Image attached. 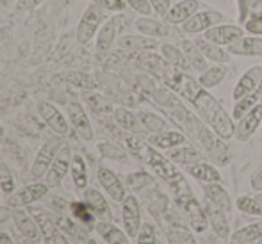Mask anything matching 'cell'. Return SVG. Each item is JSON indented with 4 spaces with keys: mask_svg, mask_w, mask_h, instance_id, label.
<instances>
[{
    "mask_svg": "<svg viewBox=\"0 0 262 244\" xmlns=\"http://www.w3.org/2000/svg\"><path fill=\"white\" fill-rule=\"evenodd\" d=\"M166 84L173 87L175 91L182 93L184 97L189 100L196 110L202 114L205 121L212 127V130L220 136L221 139H230L232 136H235V125L234 118L228 116L227 110L223 109L220 102L202 86L198 80L191 79L189 75H186L184 72H175L169 75V79L166 80Z\"/></svg>",
    "mask_w": 262,
    "mask_h": 244,
    "instance_id": "6da1fadb",
    "label": "cell"
},
{
    "mask_svg": "<svg viewBox=\"0 0 262 244\" xmlns=\"http://www.w3.org/2000/svg\"><path fill=\"white\" fill-rule=\"evenodd\" d=\"M145 157H146V161H148V164L156 169L157 175L162 176V179L171 186V189L175 191L177 198L193 194L191 193V187L187 186L186 179L182 176V173L175 168V164H171V159L161 155L152 145L145 146Z\"/></svg>",
    "mask_w": 262,
    "mask_h": 244,
    "instance_id": "7a4b0ae2",
    "label": "cell"
},
{
    "mask_svg": "<svg viewBox=\"0 0 262 244\" xmlns=\"http://www.w3.org/2000/svg\"><path fill=\"white\" fill-rule=\"evenodd\" d=\"M189 136L202 146V150L205 151L209 159H212L216 164L225 166L230 161V151L228 146L223 143V139L216 134L214 130H209L202 121H196L193 127V130L189 132Z\"/></svg>",
    "mask_w": 262,
    "mask_h": 244,
    "instance_id": "3957f363",
    "label": "cell"
},
{
    "mask_svg": "<svg viewBox=\"0 0 262 244\" xmlns=\"http://www.w3.org/2000/svg\"><path fill=\"white\" fill-rule=\"evenodd\" d=\"M102 21H104V11H102V7H98L97 4L88 7L86 13L80 18L79 27H77V41L80 45H86L90 39H93L97 31L102 27Z\"/></svg>",
    "mask_w": 262,
    "mask_h": 244,
    "instance_id": "277c9868",
    "label": "cell"
},
{
    "mask_svg": "<svg viewBox=\"0 0 262 244\" xmlns=\"http://www.w3.org/2000/svg\"><path fill=\"white\" fill-rule=\"evenodd\" d=\"M61 148H62V141L59 136H52L50 139H47L45 145L41 146V150H39L38 155H36L34 164H32L31 173L34 179H41L43 175H47V171L50 169L55 155L59 153Z\"/></svg>",
    "mask_w": 262,
    "mask_h": 244,
    "instance_id": "5b68a950",
    "label": "cell"
},
{
    "mask_svg": "<svg viewBox=\"0 0 262 244\" xmlns=\"http://www.w3.org/2000/svg\"><path fill=\"white\" fill-rule=\"evenodd\" d=\"M177 203H179V207H182V210L187 214L189 225L194 232L202 234V232L207 230V227H209L207 212H205V209L198 203V199L194 198L193 194L180 196V198H177Z\"/></svg>",
    "mask_w": 262,
    "mask_h": 244,
    "instance_id": "8992f818",
    "label": "cell"
},
{
    "mask_svg": "<svg viewBox=\"0 0 262 244\" xmlns=\"http://www.w3.org/2000/svg\"><path fill=\"white\" fill-rule=\"evenodd\" d=\"M221 21H223V14L217 13V11H196L189 20L184 21L182 29L187 34H200V32H205L220 25Z\"/></svg>",
    "mask_w": 262,
    "mask_h": 244,
    "instance_id": "52a82bcc",
    "label": "cell"
},
{
    "mask_svg": "<svg viewBox=\"0 0 262 244\" xmlns=\"http://www.w3.org/2000/svg\"><path fill=\"white\" fill-rule=\"evenodd\" d=\"M31 214L34 216V219L38 221L39 228H41V235L45 239V244H70L64 232L57 227V223H55L45 210L31 209Z\"/></svg>",
    "mask_w": 262,
    "mask_h": 244,
    "instance_id": "ba28073f",
    "label": "cell"
},
{
    "mask_svg": "<svg viewBox=\"0 0 262 244\" xmlns=\"http://www.w3.org/2000/svg\"><path fill=\"white\" fill-rule=\"evenodd\" d=\"M123 205H121V214H123V225L125 232L128 237H138V232L141 228V209H139V202L136 196L128 194L125 196Z\"/></svg>",
    "mask_w": 262,
    "mask_h": 244,
    "instance_id": "9c48e42d",
    "label": "cell"
},
{
    "mask_svg": "<svg viewBox=\"0 0 262 244\" xmlns=\"http://www.w3.org/2000/svg\"><path fill=\"white\" fill-rule=\"evenodd\" d=\"M72 148L70 146H62L61 150H59V153L55 155L52 166H50V169L47 171V186H59L61 184V180L66 176V173H68V169L72 168Z\"/></svg>",
    "mask_w": 262,
    "mask_h": 244,
    "instance_id": "30bf717a",
    "label": "cell"
},
{
    "mask_svg": "<svg viewBox=\"0 0 262 244\" xmlns=\"http://www.w3.org/2000/svg\"><path fill=\"white\" fill-rule=\"evenodd\" d=\"M245 36V29L237 27V25H216V27L209 29L204 32V38L209 41L216 43L220 47H228L241 39Z\"/></svg>",
    "mask_w": 262,
    "mask_h": 244,
    "instance_id": "8fae6325",
    "label": "cell"
},
{
    "mask_svg": "<svg viewBox=\"0 0 262 244\" xmlns=\"http://www.w3.org/2000/svg\"><path fill=\"white\" fill-rule=\"evenodd\" d=\"M262 123V103L259 102L252 110L245 114V116L239 120L237 127H235V138L239 141H248L255 130L259 128V125Z\"/></svg>",
    "mask_w": 262,
    "mask_h": 244,
    "instance_id": "7c38bea8",
    "label": "cell"
},
{
    "mask_svg": "<svg viewBox=\"0 0 262 244\" xmlns=\"http://www.w3.org/2000/svg\"><path fill=\"white\" fill-rule=\"evenodd\" d=\"M68 116L72 121L73 128L79 134V138H82L84 141H91L93 139V128H91L90 118H88L86 110L82 109V105L77 102L68 103Z\"/></svg>",
    "mask_w": 262,
    "mask_h": 244,
    "instance_id": "4fadbf2b",
    "label": "cell"
},
{
    "mask_svg": "<svg viewBox=\"0 0 262 244\" xmlns=\"http://www.w3.org/2000/svg\"><path fill=\"white\" fill-rule=\"evenodd\" d=\"M262 80V66H253L250 68L245 75L239 79V82L235 84L234 93H232V98L234 100H241L248 95H253L257 91Z\"/></svg>",
    "mask_w": 262,
    "mask_h": 244,
    "instance_id": "5bb4252c",
    "label": "cell"
},
{
    "mask_svg": "<svg viewBox=\"0 0 262 244\" xmlns=\"http://www.w3.org/2000/svg\"><path fill=\"white\" fill-rule=\"evenodd\" d=\"M230 55H243V57H262V36H243L235 43L228 45Z\"/></svg>",
    "mask_w": 262,
    "mask_h": 244,
    "instance_id": "9a60e30c",
    "label": "cell"
},
{
    "mask_svg": "<svg viewBox=\"0 0 262 244\" xmlns=\"http://www.w3.org/2000/svg\"><path fill=\"white\" fill-rule=\"evenodd\" d=\"M38 110L43 120H45V123L52 128L55 134H59V136L68 134V121L64 120V116H62L57 107L49 102H39Z\"/></svg>",
    "mask_w": 262,
    "mask_h": 244,
    "instance_id": "2e32d148",
    "label": "cell"
},
{
    "mask_svg": "<svg viewBox=\"0 0 262 244\" xmlns=\"http://www.w3.org/2000/svg\"><path fill=\"white\" fill-rule=\"evenodd\" d=\"M198 9H200V2L198 0H180L179 4L171 6V9L164 16V20L171 25H180L189 20Z\"/></svg>",
    "mask_w": 262,
    "mask_h": 244,
    "instance_id": "e0dca14e",
    "label": "cell"
},
{
    "mask_svg": "<svg viewBox=\"0 0 262 244\" xmlns=\"http://www.w3.org/2000/svg\"><path fill=\"white\" fill-rule=\"evenodd\" d=\"M13 217H14V223H16V228L20 230L21 237L29 239V241L32 242H38L39 239L43 237L41 234V228H39L38 221L34 219V216L32 214H25L21 212V210H16V212H13Z\"/></svg>",
    "mask_w": 262,
    "mask_h": 244,
    "instance_id": "ac0fdd59",
    "label": "cell"
},
{
    "mask_svg": "<svg viewBox=\"0 0 262 244\" xmlns=\"http://www.w3.org/2000/svg\"><path fill=\"white\" fill-rule=\"evenodd\" d=\"M98 182L102 184V187L105 189V193L114 199V202H123L125 199V187L120 182L116 175L111 171L109 168H100L98 169Z\"/></svg>",
    "mask_w": 262,
    "mask_h": 244,
    "instance_id": "d6986e66",
    "label": "cell"
},
{
    "mask_svg": "<svg viewBox=\"0 0 262 244\" xmlns=\"http://www.w3.org/2000/svg\"><path fill=\"white\" fill-rule=\"evenodd\" d=\"M205 212H207L209 225L212 227L214 234L221 239H227L230 235V225L227 221V212H223L220 207L210 203L209 199H207V207H205Z\"/></svg>",
    "mask_w": 262,
    "mask_h": 244,
    "instance_id": "ffe728a7",
    "label": "cell"
},
{
    "mask_svg": "<svg viewBox=\"0 0 262 244\" xmlns=\"http://www.w3.org/2000/svg\"><path fill=\"white\" fill-rule=\"evenodd\" d=\"M186 141L187 139L182 132L164 130V132H159V134H154L152 138L148 139V145H152L154 148H159V150H171V148L182 146Z\"/></svg>",
    "mask_w": 262,
    "mask_h": 244,
    "instance_id": "44dd1931",
    "label": "cell"
},
{
    "mask_svg": "<svg viewBox=\"0 0 262 244\" xmlns=\"http://www.w3.org/2000/svg\"><path fill=\"white\" fill-rule=\"evenodd\" d=\"M194 43H196V47L209 61H214L216 64H228V62H230V54H228V50H225L223 47L216 45V43L209 41V39H205V38L196 39Z\"/></svg>",
    "mask_w": 262,
    "mask_h": 244,
    "instance_id": "7402d4cb",
    "label": "cell"
},
{
    "mask_svg": "<svg viewBox=\"0 0 262 244\" xmlns=\"http://www.w3.org/2000/svg\"><path fill=\"white\" fill-rule=\"evenodd\" d=\"M189 175L193 179H196L202 184H220L221 182V175L212 164L205 161H200L196 164L189 166Z\"/></svg>",
    "mask_w": 262,
    "mask_h": 244,
    "instance_id": "603a6c76",
    "label": "cell"
},
{
    "mask_svg": "<svg viewBox=\"0 0 262 244\" xmlns=\"http://www.w3.org/2000/svg\"><path fill=\"white\" fill-rule=\"evenodd\" d=\"M84 198H86L88 205L93 209L95 216L100 217V219H104V221H111L113 214H111V209H109V205H107L105 198L102 196V193H98V191L93 189V187H88L86 193H84Z\"/></svg>",
    "mask_w": 262,
    "mask_h": 244,
    "instance_id": "cb8c5ba5",
    "label": "cell"
},
{
    "mask_svg": "<svg viewBox=\"0 0 262 244\" xmlns=\"http://www.w3.org/2000/svg\"><path fill=\"white\" fill-rule=\"evenodd\" d=\"M136 29H138L141 34L150 36V38H164V36L169 34V27L164 21L154 20V18H148V16L138 18Z\"/></svg>",
    "mask_w": 262,
    "mask_h": 244,
    "instance_id": "d4e9b609",
    "label": "cell"
},
{
    "mask_svg": "<svg viewBox=\"0 0 262 244\" xmlns=\"http://www.w3.org/2000/svg\"><path fill=\"white\" fill-rule=\"evenodd\" d=\"M204 191L210 203L217 205L223 212H227V214L232 212V199L220 184H204Z\"/></svg>",
    "mask_w": 262,
    "mask_h": 244,
    "instance_id": "484cf974",
    "label": "cell"
},
{
    "mask_svg": "<svg viewBox=\"0 0 262 244\" xmlns=\"http://www.w3.org/2000/svg\"><path fill=\"white\" fill-rule=\"evenodd\" d=\"M169 159L177 164L184 166H193L196 162L204 161V153L200 150H196L194 146H177L169 150Z\"/></svg>",
    "mask_w": 262,
    "mask_h": 244,
    "instance_id": "4316f807",
    "label": "cell"
},
{
    "mask_svg": "<svg viewBox=\"0 0 262 244\" xmlns=\"http://www.w3.org/2000/svg\"><path fill=\"white\" fill-rule=\"evenodd\" d=\"M161 52H162V57H164V61L168 62L169 66H173L175 70H179V72L186 73L187 70L191 68L189 62H187V59H186V54H184L182 49H179V47L162 45Z\"/></svg>",
    "mask_w": 262,
    "mask_h": 244,
    "instance_id": "83f0119b",
    "label": "cell"
},
{
    "mask_svg": "<svg viewBox=\"0 0 262 244\" xmlns=\"http://www.w3.org/2000/svg\"><path fill=\"white\" fill-rule=\"evenodd\" d=\"M180 49H182V52L186 54L187 62H189V66L193 70H196V72H205V70L209 68L207 61H205V55L200 52V49L196 47V43L187 41L186 39V41H182Z\"/></svg>",
    "mask_w": 262,
    "mask_h": 244,
    "instance_id": "f1b7e54d",
    "label": "cell"
},
{
    "mask_svg": "<svg viewBox=\"0 0 262 244\" xmlns=\"http://www.w3.org/2000/svg\"><path fill=\"white\" fill-rule=\"evenodd\" d=\"M114 120L123 130L134 132V134H141L143 130H146L141 121H139V118L127 109H114Z\"/></svg>",
    "mask_w": 262,
    "mask_h": 244,
    "instance_id": "f546056e",
    "label": "cell"
},
{
    "mask_svg": "<svg viewBox=\"0 0 262 244\" xmlns=\"http://www.w3.org/2000/svg\"><path fill=\"white\" fill-rule=\"evenodd\" d=\"M49 193V186L47 184H31V186L24 187L16 193V202L20 205H31V203L41 199L43 196Z\"/></svg>",
    "mask_w": 262,
    "mask_h": 244,
    "instance_id": "4dcf8cb0",
    "label": "cell"
},
{
    "mask_svg": "<svg viewBox=\"0 0 262 244\" xmlns=\"http://www.w3.org/2000/svg\"><path fill=\"white\" fill-rule=\"evenodd\" d=\"M120 47L127 50H154L159 47V41L150 36H123L120 39Z\"/></svg>",
    "mask_w": 262,
    "mask_h": 244,
    "instance_id": "1f68e13d",
    "label": "cell"
},
{
    "mask_svg": "<svg viewBox=\"0 0 262 244\" xmlns=\"http://www.w3.org/2000/svg\"><path fill=\"white\" fill-rule=\"evenodd\" d=\"M227 72H228V68L225 64L209 66L205 72L200 73V79H198V82H200L205 90H210V87H214V86H217V84L223 82Z\"/></svg>",
    "mask_w": 262,
    "mask_h": 244,
    "instance_id": "d6a6232c",
    "label": "cell"
},
{
    "mask_svg": "<svg viewBox=\"0 0 262 244\" xmlns=\"http://www.w3.org/2000/svg\"><path fill=\"white\" fill-rule=\"evenodd\" d=\"M97 230L107 244H128L127 235H125L118 227L111 225L109 221H102V223H98Z\"/></svg>",
    "mask_w": 262,
    "mask_h": 244,
    "instance_id": "836d02e7",
    "label": "cell"
},
{
    "mask_svg": "<svg viewBox=\"0 0 262 244\" xmlns=\"http://www.w3.org/2000/svg\"><path fill=\"white\" fill-rule=\"evenodd\" d=\"M116 18H111L109 21H105L104 25L98 31V38H97V49L100 52H105L111 49L114 38H116Z\"/></svg>",
    "mask_w": 262,
    "mask_h": 244,
    "instance_id": "e575fe53",
    "label": "cell"
},
{
    "mask_svg": "<svg viewBox=\"0 0 262 244\" xmlns=\"http://www.w3.org/2000/svg\"><path fill=\"white\" fill-rule=\"evenodd\" d=\"M72 179L75 184L77 189H86L88 187V168H86V161L82 159V155H73L72 159Z\"/></svg>",
    "mask_w": 262,
    "mask_h": 244,
    "instance_id": "d590c367",
    "label": "cell"
},
{
    "mask_svg": "<svg viewBox=\"0 0 262 244\" xmlns=\"http://www.w3.org/2000/svg\"><path fill=\"white\" fill-rule=\"evenodd\" d=\"M262 239V223H253L235 232L232 241L237 244H255Z\"/></svg>",
    "mask_w": 262,
    "mask_h": 244,
    "instance_id": "8d00e7d4",
    "label": "cell"
},
{
    "mask_svg": "<svg viewBox=\"0 0 262 244\" xmlns=\"http://www.w3.org/2000/svg\"><path fill=\"white\" fill-rule=\"evenodd\" d=\"M138 118L143 123V127H145L148 132H152V134H159V132L168 130V123H166L161 116H157V114H154V113L141 110V113L138 114Z\"/></svg>",
    "mask_w": 262,
    "mask_h": 244,
    "instance_id": "74e56055",
    "label": "cell"
},
{
    "mask_svg": "<svg viewBox=\"0 0 262 244\" xmlns=\"http://www.w3.org/2000/svg\"><path fill=\"white\" fill-rule=\"evenodd\" d=\"M257 103H259V97H257V93L248 95V97H245L241 100H235V107H234V110H232V118L239 121L246 113H248V110H252Z\"/></svg>",
    "mask_w": 262,
    "mask_h": 244,
    "instance_id": "f35d334b",
    "label": "cell"
},
{
    "mask_svg": "<svg viewBox=\"0 0 262 244\" xmlns=\"http://www.w3.org/2000/svg\"><path fill=\"white\" fill-rule=\"evenodd\" d=\"M237 209L245 214H252V216H262V203L257 198H250V196H239L235 202Z\"/></svg>",
    "mask_w": 262,
    "mask_h": 244,
    "instance_id": "ab89813d",
    "label": "cell"
},
{
    "mask_svg": "<svg viewBox=\"0 0 262 244\" xmlns=\"http://www.w3.org/2000/svg\"><path fill=\"white\" fill-rule=\"evenodd\" d=\"M72 212L75 214L77 219L82 221L84 225H91L95 221V217H97V216H95V212H93V209H91L86 202H84V203H80V202L72 203Z\"/></svg>",
    "mask_w": 262,
    "mask_h": 244,
    "instance_id": "60d3db41",
    "label": "cell"
},
{
    "mask_svg": "<svg viewBox=\"0 0 262 244\" xmlns=\"http://www.w3.org/2000/svg\"><path fill=\"white\" fill-rule=\"evenodd\" d=\"M86 102L90 103V107L95 113H111L113 110V105L104 97H100V95H88Z\"/></svg>",
    "mask_w": 262,
    "mask_h": 244,
    "instance_id": "b9f144b4",
    "label": "cell"
},
{
    "mask_svg": "<svg viewBox=\"0 0 262 244\" xmlns=\"http://www.w3.org/2000/svg\"><path fill=\"white\" fill-rule=\"evenodd\" d=\"M0 187H2V193L11 194L14 191V180L11 175L9 168H7L4 162H0Z\"/></svg>",
    "mask_w": 262,
    "mask_h": 244,
    "instance_id": "7bdbcfd3",
    "label": "cell"
},
{
    "mask_svg": "<svg viewBox=\"0 0 262 244\" xmlns=\"http://www.w3.org/2000/svg\"><path fill=\"white\" fill-rule=\"evenodd\" d=\"M138 244H156V228L150 223H143L138 232Z\"/></svg>",
    "mask_w": 262,
    "mask_h": 244,
    "instance_id": "ee69618b",
    "label": "cell"
},
{
    "mask_svg": "<svg viewBox=\"0 0 262 244\" xmlns=\"http://www.w3.org/2000/svg\"><path fill=\"white\" fill-rule=\"evenodd\" d=\"M128 186L132 187V189H143L145 186H148V184H152V176L148 175V173H134V175H130L127 179Z\"/></svg>",
    "mask_w": 262,
    "mask_h": 244,
    "instance_id": "f6af8a7d",
    "label": "cell"
},
{
    "mask_svg": "<svg viewBox=\"0 0 262 244\" xmlns=\"http://www.w3.org/2000/svg\"><path fill=\"white\" fill-rule=\"evenodd\" d=\"M169 242L171 244H196V241L193 239V235L187 230H171L169 232Z\"/></svg>",
    "mask_w": 262,
    "mask_h": 244,
    "instance_id": "bcb514c9",
    "label": "cell"
},
{
    "mask_svg": "<svg viewBox=\"0 0 262 244\" xmlns=\"http://www.w3.org/2000/svg\"><path fill=\"white\" fill-rule=\"evenodd\" d=\"M125 2L143 16H150V13L154 11L152 6H150V0H125Z\"/></svg>",
    "mask_w": 262,
    "mask_h": 244,
    "instance_id": "7dc6e473",
    "label": "cell"
},
{
    "mask_svg": "<svg viewBox=\"0 0 262 244\" xmlns=\"http://www.w3.org/2000/svg\"><path fill=\"white\" fill-rule=\"evenodd\" d=\"M93 4L107 11H123L127 2L125 0H93Z\"/></svg>",
    "mask_w": 262,
    "mask_h": 244,
    "instance_id": "c3c4849f",
    "label": "cell"
},
{
    "mask_svg": "<svg viewBox=\"0 0 262 244\" xmlns=\"http://www.w3.org/2000/svg\"><path fill=\"white\" fill-rule=\"evenodd\" d=\"M98 148H100V151L105 155V157H111V159H123L125 157L123 150H120V148L114 146V145H109V143H100Z\"/></svg>",
    "mask_w": 262,
    "mask_h": 244,
    "instance_id": "681fc988",
    "label": "cell"
},
{
    "mask_svg": "<svg viewBox=\"0 0 262 244\" xmlns=\"http://www.w3.org/2000/svg\"><path fill=\"white\" fill-rule=\"evenodd\" d=\"M150 6L159 16L164 18L168 14V11L171 9V0H150Z\"/></svg>",
    "mask_w": 262,
    "mask_h": 244,
    "instance_id": "f907efd6",
    "label": "cell"
},
{
    "mask_svg": "<svg viewBox=\"0 0 262 244\" xmlns=\"http://www.w3.org/2000/svg\"><path fill=\"white\" fill-rule=\"evenodd\" d=\"M245 31L250 32V34H253V36H262V14L246 21Z\"/></svg>",
    "mask_w": 262,
    "mask_h": 244,
    "instance_id": "816d5d0a",
    "label": "cell"
},
{
    "mask_svg": "<svg viewBox=\"0 0 262 244\" xmlns=\"http://www.w3.org/2000/svg\"><path fill=\"white\" fill-rule=\"evenodd\" d=\"M55 223H57V227L61 228L64 234H75V225H73L72 219H66L64 216H59L57 219H55Z\"/></svg>",
    "mask_w": 262,
    "mask_h": 244,
    "instance_id": "f5cc1de1",
    "label": "cell"
},
{
    "mask_svg": "<svg viewBox=\"0 0 262 244\" xmlns=\"http://www.w3.org/2000/svg\"><path fill=\"white\" fill-rule=\"evenodd\" d=\"M252 189L253 191H262V168L257 169L252 176Z\"/></svg>",
    "mask_w": 262,
    "mask_h": 244,
    "instance_id": "db71d44e",
    "label": "cell"
},
{
    "mask_svg": "<svg viewBox=\"0 0 262 244\" xmlns=\"http://www.w3.org/2000/svg\"><path fill=\"white\" fill-rule=\"evenodd\" d=\"M11 216H13V212H11V209H7V207H0V225H2L4 221L9 219Z\"/></svg>",
    "mask_w": 262,
    "mask_h": 244,
    "instance_id": "11a10c76",
    "label": "cell"
},
{
    "mask_svg": "<svg viewBox=\"0 0 262 244\" xmlns=\"http://www.w3.org/2000/svg\"><path fill=\"white\" fill-rule=\"evenodd\" d=\"M0 244H14L13 239H11L9 234H6V232H0Z\"/></svg>",
    "mask_w": 262,
    "mask_h": 244,
    "instance_id": "9f6ffc18",
    "label": "cell"
},
{
    "mask_svg": "<svg viewBox=\"0 0 262 244\" xmlns=\"http://www.w3.org/2000/svg\"><path fill=\"white\" fill-rule=\"evenodd\" d=\"M257 97H259V102L262 103V80H260V84H259V87H257Z\"/></svg>",
    "mask_w": 262,
    "mask_h": 244,
    "instance_id": "6f0895ef",
    "label": "cell"
},
{
    "mask_svg": "<svg viewBox=\"0 0 262 244\" xmlns=\"http://www.w3.org/2000/svg\"><path fill=\"white\" fill-rule=\"evenodd\" d=\"M21 244H34V242H32V241H29V239H21Z\"/></svg>",
    "mask_w": 262,
    "mask_h": 244,
    "instance_id": "680465c9",
    "label": "cell"
},
{
    "mask_svg": "<svg viewBox=\"0 0 262 244\" xmlns=\"http://www.w3.org/2000/svg\"><path fill=\"white\" fill-rule=\"evenodd\" d=\"M255 198H257V199H259V202L262 203V193H259V194H257V196H255Z\"/></svg>",
    "mask_w": 262,
    "mask_h": 244,
    "instance_id": "91938a15",
    "label": "cell"
},
{
    "mask_svg": "<svg viewBox=\"0 0 262 244\" xmlns=\"http://www.w3.org/2000/svg\"><path fill=\"white\" fill-rule=\"evenodd\" d=\"M88 244H98V242L95 241V239H90V241H88Z\"/></svg>",
    "mask_w": 262,
    "mask_h": 244,
    "instance_id": "94428289",
    "label": "cell"
},
{
    "mask_svg": "<svg viewBox=\"0 0 262 244\" xmlns=\"http://www.w3.org/2000/svg\"><path fill=\"white\" fill-rule=\"evenodd\" d=\"M227 244H237V242H234V241H232V242H227Z\"/></svg>",
    "mask_w": 262,
    "mask_h": 244,
    "instance_id": "6125c7cd",
    "label": "cell"
},
{
    "mask_svg": "<svg viewBox=\"0 0 262 244\" xmlns=\"http://www.w3.org/2000/svg\"><path fill=\"white\" fill-rule=\"evenodd\" d=\"M0 193H2V187H0Z\"/></svg>",
    "mask_w": 262,
    "mask_h": 244,
    "instance_id": "be15d7a7",
    "label": "cell"
}]
</instances>
